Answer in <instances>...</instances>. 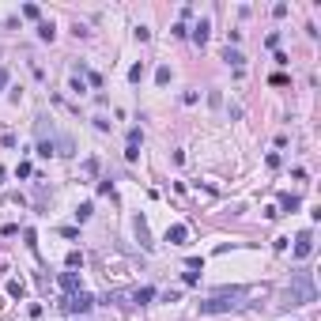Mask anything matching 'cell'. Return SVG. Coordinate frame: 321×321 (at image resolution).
<instances>
[{
  "mask_svg": "<svg viewBox=\"0 0 321 321\" xmlns=\"http://www.w3.org/2000/svg\"><path fill=\"white\" fill-rule=\"evenodd\" d=\"M128 80H132V84H140V80H144V64H132V68H128Z\"/></svg>",
  "mask_w": 321,
  "mask_h": 321,
  "instance_id": "20",
  "label": "cell"
},
{
  "mask_svg": "<svg viewBox=\"0 0 321 321\" xmlns=\"http://www.w3.org/2000/svg\"><path fill=\"white\" fill-rule=\"evenodd\" d=\"M155 298V288H132V291H114V302L121 306H144Z\"/></svg>",
  "mask_w": 321,
  "mask_h": 321,
  "instance_id": "4",
  "label": "cell"
},
{
  "mask_svg": "<svg viewBox=\"0 0 321 321\" xmlns=\"http://www.w3.org/2000/svg\"><path fill=\"white\" fill-rule=\"evenodd\" d=\"M314 298H318V291H314L310 272H298V276L291 280V288L284 291V306H306V302H314Z\"/></svg>",
  "mask_w": 321,
  "mask_h": 321,
  "instance_id": "2",
  "label": "cell"
},
{
  "mask_svg": "<svg viewBox=\"0 0 321 321\" xmlns=\"http://www.w3.org/2000/svg\"><path fill=\"white\" fill-rule=\"evenodd\" d=\"M26 295V284L23 280H8V298H23Z\"/></svg>",
  "mask_w": 321,
  "mask_h": 321,
  "instance_id": "10",
  "label": "cell"
},
{
  "mask_svg": "<svg viewBox=\"0 0 321 321\" xmlns=\"http://www.w3.org/2000/svg\"><path fill=\"white\" fill-rule=\"evenodd\" d=\"M38 155H42V159L57 155V144H53V140H38Z\"/></svg>",
  "mask_w": 321,
  "mask_h": 321,
  "instance_id": "13",
  "label": "cell"
},
{
  "mask_svg": "<svg viewBox=\"0 0 321 321\" xmlns=\"http://www.w3.org/2000/svg\"><path fill=\"white\" fill-rule=\"evenodd\" d=\"M8 80H12V76H8V68H0V91L8 87Z\"/></svg>",
  "mask_w": 321,
  "mask_h": 321,
  "instance_id": "24",
  "label": "cell"
},
{
  "mask_svg": "<svg viewBox=\"0 0 321 321\" xmlns=\"http://www.w3.org/2000/svg\"><path fill=\"white\" fill-rule=\"evenodd\" d=\"M60 288H64L68 295H76V291H84V288H80V272H60Z\"/></svg>",
  "mask_w": 321,
  "mask_h": 321,
  "instance_id": "7",
  "label": "cell"
},
{
  "mask_svg": "<svg viewBox=\"0 0 321 321\" xmlns=\"http://www.w3.org/2000/svg\"><path fill=\"white\" fill-rule=\"evenodd\" d=\"M91 212H94V204H87V200H84V204L76 208V220H80V223H87V220H91Z\"/></svg>",
  "mask_w": 321,
  "mask_h": 321,
  "instance_id": "15",
  "label": "cell"
},
{
  "mask_svg": "<svg viewBox=\"0 0 321 321\" xmlns=\"http://www.w3.org/2000/svg\"><path fill=\"white\" fill-rule=\"evenodd\" d=\"M57 148H60L57 155H72V152H76V144H72V140H68V136H60V144H57Z\"/></svg>",
  "mask_w": 321,
  "mask_h": 321,
  "instance_id": "19",
  "label": "cell"
},
{
  "mask_svg": "<svg viewBox=\"0 0 321 321\" xmlns=\"http://www.w3.org/2000/svg\"><path fill=\"white\" fill-rule=\"evenodd\" d=\"M310 254H314V234H310V230H302V234L295 238V257H298V261H306Z\"/></svg>",
  "mask_w": 321,
  "mask_h": 321,
  "instance_id": "5",
  "label": "cell"
},
{
  "mask_svg": "<svg viewBox=\"0 0 321 321\" xmlns=\"http://www.w3.org/2000/svg\"><path fill=\"white\" fill-rule=\"evenodd\" d=\"M144 144V132H140V128H128V148H140Z\"/></svg>",
  "mask_w": 321,
  "mask_h": 321,
  "instance_id": "17",
  "label": "cell"
},
{
  "mask_svg": "<svg viewBox=\"0 0 321 321\" xmlns=\"http://www.w3.org/2000/svg\"><path fill=\"white\" fill-rule=\"evenodd\" d=\"M186 268H189V272H200V268H204V257H189Z\"/></svg>",
  "mask_w": 321,
  "mask_h": 321,
  "instance_id": "22",
  "label": "cell"
},
{
  "mask_svg": "<svg viewBox=\"0 0 321 321\" xmlns=\"http://www.w3.org/2000/svg\"><path fill=\"white\" fill-rule=\"evenodd\" d=\"M68 268H84V254H80V250L68 254Z\"/></svg>",
  "mask_w": 321,
  "mask_h": 321,
  "instance_id": "18",
  "label": "cell"
},
{
  "mask_svg": "<svg viewBox=\"0 0 321 321\" xmlns=\"http://www.w3.org/2000/svg\"><path fill=\"white\" fill-rule=\"evenodd\" d=\"M38 38H42V42H53V38H57L53 23H38Z\"/></svg>",
  "mask_w": 321,
  "mask_h": 321,
  "instance_id": "12",
  "label": "cell"
},
{
  "mask_svg": "<svg viewBox=\"0 0 321 321\" xmlns=\"http://www.w3.org/2000/svg\"><path fill=\"white\" fill-rule=\"evenodd\" d=\"M280 208H284V212H298V196L284 193V196H280Z\"/></svg>",
  "mask_w": 321,
  "mask_h": 321,
  "instance_id": "14",
  "label": "cell"
},
{
  "mask_svg": "<svg viewBox=\"0 0 321 321\" xmlns=\"http://www.w3.org/2000/svg\"><path fill=\"white\" fill-rule=\"evenodd\" d=\"M0 186H4V166H0Z\"/></svg>",
  "mask_w": 321,
  "mask_h": 321,
  "instance_id": "25",
  "label": "cell"
},
{
  "mask_svg": "<svg viewBox=\"0 0 321 321\" xmlns=\"http://www.w3.org/2000/svg\"><path fill=\"white\" fill-rule=\"evenodd\" d=\"M94 310V295H87V291H76V295H68L64 302H60V314H68V318H84V314Z\"/></svg>",
  "mask_w": 321,
  "mask_h": 321,
  "instance_id": "3",
  "label": "cell"
},
{
  "mask_svg": "<svg viewBox=\"0 0 321 321\" xmlns=\"http://www.w3.org/2000/svg\"><path fill=\"white\" fill-rule=\"evenodd\" d=\"M155 84H159V87L170 84V68H166V64H159V72H155Z\"/></svg>",
  "mask_w": 321,
  "mask_h": 321,
  "instance_id": "16",
  "label": "cell"
},
{
  "mask_svg": "<svg viewBox=\"0 0 321 321\" xmlns=\"http://www.w3.org/2000/svg\"><path fill=\"white\" fill-rule=\"evenodd\" d=\"M98 193L102 196H114V182H98Z\"/></svg>",
  "mask_w": 321,
  "mask_h": 321,
  "instance_id": "23",
  "label": "cell"
},
{
  "mask_svg": "<svg viewBox=\"0 0 321 321\" xmlns=\"http://www.w3.org/2000/svg\"><path fill=\"white\" fill-rule=\"evenodd\" d=\"M242 295H246V288H223V291H216V295L200 298L196 310H200V314H230V310H238Z\"/></svg>",
  "mask_w": 321,
  "mask_h": 321,
  "instance_id": "1",
  "label": "cell"
},
{
  "mask_svg": "<svg viewBox=\"0 0 321 321\" xmlns=\"http://www.w3.org/2000/svg\"><path fill=\"white\" fill-rule=\"evenodd\" d=\"M223 60H227V64H234V68H242V64H246V57H242L238 50H230V46H227V53H223Z\"/></svg>",
  "mask_w": 321,
  "mask_h": 321,
  "instance_id": "11",
  "label": "cell"
},
{
  "mask_svg": "<svg viewBox=\"0 0 321 321\" xmlns=\"http://www.w3.org/2000/svg\"><path fill=\"white\" fill-rule=\"evenodd\" d=\"M208 34H212V23H208V19H200V23L193 26V42L196 46H208Z\"/></svg>",
  "mask_w": 321,
  "mask_h": 321,
  "instance_id": "8",
  "label": "cell"
},
{
  "mask_svg": "<svg viewBox=\"0 0 321 321\" xmlns=\"http://www.w3.org/2000/svg\"><path fill=\"white\" fill-rule=\"evenodd\" d=\"M186 238H189V227H186V223L166 227V242H170V246H186Z\"/></svg>",
  "mask_w": 321,
  "mask_h": 321,
  "instance_id": "6",
  "label": "cell"
},
{
  "mask_svg": "<svg viewBox=\"0 0 321 321\" xmlns=\"http://www.w3.org/2000/svg\"><path fill=\"white\" fill-rule=\"evenodd\" d=\"M23 16L26 19H42V12H38V4H23Z\"/></svg>",
  "mask_w": 321,
  "mask_h": 321,
  "instance_id": "21",
  "label": "cell"
},
{
  "mask_svg": "<svg viewBox=\"0 0 321 321\" xmlns=\"http://www.w3.org/2000/svg\"><path fill=\"white\" fill-rule=\"evenodd\" d=\"M136 238H140L144 250H152V234H148V220H144V216H136Z\"/></svg>",
  "mask_w": 321,
  "mask_h": 321,
  "instance_id": "9",
  "label": "cell"
}]
</instances>
